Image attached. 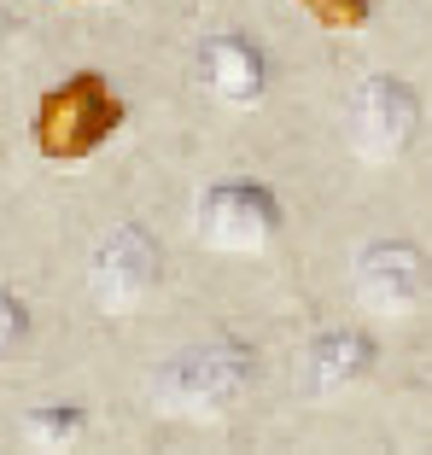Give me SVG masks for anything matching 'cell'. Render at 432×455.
I'll use <instances>...</instances> for the list:
<instances>
[{"label":"cell","mask_w":432,"mask_h":455,"mask_svg":"<svg viewBox=\"0 0 432 455\" xmlns=\"http://www.w3.org/2000/svg\"><path fill=\"white\" fill-rule=\"evenodd\" d=\"M345 134L363 164H397L420 134V94L404 76H363L351 106H345Z\"/></svg>","instance_id":"cell-3"},{"label":"cell","mask_w":432,"mask_h":455,"mask_svg":"<svg viewBox=\"0 0 432 455\" xmlns=\"http://www.w3.org/2000/svg\"><path fill=\"white\" fill-rule=\"evenodd\" d=\"M164 281V245L152 240L140 222H117L88 257V298L106 315H129L140 309Z\"/></svg>","instance_id":"cell-5"},{"label":"cell","mask_w":432,"mask_h":455,"mask_svg":"<svg viewBox=\"0 0 432 455\" xmlns=\"http://www.w3.org/2000/svg\"><path fill=\"white\" fill-rule=\"evenodd\" d=\"M374 339L363 327H327L304 345V391L310 397H339L374 374Z\"/></svg>","instance_id":"cell-8"},{"label":"cell","mask_w":432,"mask_h":455,"mask_svg":"<svg viewBox=\"0 0 432 455\" xmlns=\"http://www.w3.org/2000/svg\"><path fill=\"white\" fill-rule=\"evenodd\" d=\"M129 106L117 100L100 70H76L59 88H47L36 106V123H29V140L47 164H88L111 134L123 129Z\"/></svg>","instance_id":"cell-1"},{"label":"cell","mask_w":432,"mask_h":455,"mask_svg":"<svg viewBox=\"0 0 432 455\" xmlns=\"http://www.w3.org/2000/svg\"><path fill=\"white\" fill-rule=\"evenodd\" d=\"M193 76L222 106H257L269 94V53L245 29H216L193 47Z\"/></svg>","instance_id":"cell-7"},{"label":"cell","mask_w":432,"mask_h":455,"mask_svg":"<svg viewBox=\"0 0 432 455\" xmlns=\"http://www.w3.org/2000/svg\"><path fill=\"white\" fill-rule=\"evenodd\" d=\"M252 379H257L252 350L216 339V345H193L164 362L158 379H152V403L170 420H222L252 391Z\"/></svg>","instance_id":"cell-2"},{"label":"cell","mask_w":432,"mask_h":455,"mask_svg":"<svg viewBox=\"0 0 432 455\" xmlns=\"http://www.w3.org/2000/svg\"><path fill=\"white\" fill-rule=\"evenodd\" d=\"M351 292L368 315H415L432 292V263L415 240H368L351 263Z\"/></svg>","instance_id":"cell-6"},{"label":"cell","mask_w":432,"mask_h":455,"mask_svg":"<svg viewBox=\"0 0 432 455\" xmlns=\"http://www.w3.org/2000/svg\"><path fill=\"white\" fill-rule=\"evenodd\" d=\"M24 339H29V309H24V298H18V292L0 286V362L18 356Z\"/></svg>","instance_id":"cell-11"},{"label":"cell","mask_w":432,"mask_h":455,"mask_svg":"<svg viewBox=\"0 0 432 455\" xmlns=\"http://www.w3.org/2000/svg\"><path fill=\"white\" fill-rule=\"evenodd\" d=\"M70 6H94V0H70Z\"/></svg>","instance_id":"cell-12"},{"label":"cell","mask_w":432,"mask_h":455,"mask_svg":"<svg viewBox=\"0 0 432 455\" xmlns=\"http://www.w3.org/2000/svg\"><path fill=\"white\" fill-rule=\"evenodd\" d=\"M281 222H286V211L275 199V188H263V181H216V188H204L199 211H193L199 240L228 257L269 251L281 240Z\"/></svg>","instance_id":"cell-4"},{"label":"cell","mask_w":432,"mask_h":455,"mask_svg":"<svg viewBox=\"0 0 432 455\" xmlns=\"http://www.w3.org/2000/svg\"><path fill=\"white\" fill-rule=\"evenodd\" d=\"M322 29H363L374 18V0H298Z\"/></svg>","instance_id":"cell-10"},{"label":"cell","mask_w":432,"mask_h":455,"mask_svg":"<svg viewBox=\"0 0 432 455\" xmlns=\"http://www.w3.org/2000/svg\"><path fill=\"white\" fill-rule=\"evenodd\" d=\"M88 432H94V415L76 409V403H41V409H29L18 420V438L29 450H76Z\"/></svg>","instance_id":"cell-9"}]
</instances>
